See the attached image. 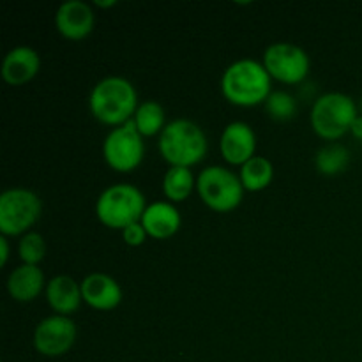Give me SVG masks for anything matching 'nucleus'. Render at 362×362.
<instances>
[{
	"label": "nucleus",
	"instance_id": "obj_1",
	"mask_svg": "<svg viewBox=\"0 0 362 362\" xmlns=\"http://www.w3.org/2000/svg\"><path fill=\"white\" fill-rule=\"evenodd\" d=\"M88 106L95 120L106 126L120 127L133 120L140 105L131 81L120 76H110L92 88Z\"/></svg>",
	"mask_w": 362,
	"mask_h": 362
},
{
	"label": "nucleus",
	"instance_id": "obj_2",
	"mask_svg": "<svg viewBox=\"0 0 362 362\" xmlns=\"http://www.w3.org/2000/svg\"><path fill=\"white\" fill-rule=\"evenodd\" d=\"M221 92L226 101L235 106L262 105L272 94L271 76L264 64L257 60H237L223 73Z\"/></svg>",
	"mask_w": 362,
	"mask_h": 362
},
{
	"label": "nucleus",
	"instance_id": "obj_3",
	"mask_svg": "<svg viewBox=\"0 0 362 362\" xmlns=\"http://www.w3.org/2000/svg\"><path fill=\"white\" fill-rule=\"evenodd\" d=\"M159 152L170 166L191 168L207 154V138L198 124L177 119L159 134Z\"/></svg>",
	"mask_w": 362,
	"mask_h": 362
},
{
	"label": "nucleus",
	"instance_id": "obj_4",
	"mask_svg": "<svg viewBox=\"0 0 362 362\" xmlns=\"http://www.w3.org/2000/svg\"><path fill=\"white\" fill-rule=\"evenodd\" d=\"M145 209V197L138 187L131 184H115L103 191L98 198L95 214L105 226L122 232L133 223L141 221Z\"/></svg>",
	"mask_w": 362,
	"mask_h": 362
},
{
	"label": "nucleus",
	"instance_id": "obj_5",
	"mask_svg": "<svg viewBox=\"0 0 362 362\" xmlns=\"http://www.w3.org/2000/svg\"><path fill=\"white\" fill-rule=\"evenodd\" d=\"M357 117V106L350 95L329 92L315 101L311 110V126L324 140H339L352 127Z\"/></svg>",
	"mask_w": 362,
	"mask_h": 362
},
{
	"label": "nucleus",
	"instance_id": "obj_6",
	"mask_svg": "<svg viewBox=\"0 0 362 362\" xmlns=\"http://www.w3.org/2000/svg\"><path fill=\"white\" fill-rule=\"evenodd\" d=\"M197 187L202 202L216 212L233 211L239 207L244 197L240 177L223 166H209L202 170Z\"/></svg>",
	"mask_w": 362,
	"mask_h": 362
},
{
	"label": "nucleus",
	"instance_id": "obj_7",
	"mask_svg": "<svg viewBox=\"0 0 362 362\" xmlns=\"http://www.w3.org/2000/svg\"><path fill=\"white\" fill-rule=\"evenodd\" d=\"M42 211L39 197L23 187L4 191L0 197V232L4 237L25 235Z\"/></svg>",
	"mask_w": 362,
	"mask_h": 362
},
{
	"label": "nucleus",
	"instance_id": "obj_8",
	"mask_svg": "<svg viewBox=\"0 0 362 362\" xmlns=\"http://www.w3.org/2000/svg\"><path fill=\"white\" fill-rule=\"evenodd\" d=\"M141 134L133 120L115 127L103 144V156L106 165L119 173H129L144 161L145 147Z\"/></svg>",
	"mask_w": 362,
	"mask_h": 362
},
{
	"label": "nucleus",
	"instance_id": "obj_9",
	"mask_svg": "<svg viewBox=\"0 0 362 362\" xmlns=\"http://www.w3.org/2000/svg\"><path fill=\"white\" fill-rule=\"evenodd\" d=\"M264 67L274 80L296 85L306 80L310 73V57L292 42H274L265 49Z\"/></svg>",
	"mask_w": 362,
	"mask_h": 362
},
{
	"label": "nucleus",
	"instance_id": "obj_10",
	"mask_svg": "<svg viewBox=\"0 0 362 362\" xmlns=\"http://www.w3.org/2000/svg\"><path fill=\"white\" fill-rule=\"evenodd\" d=\"M76 341V325L69 317L53 315L39 322L34 332V346L41 356L59 357L71 350Z\"/></svg>",
	"mask_w": 362,
	"mask_h": 362
},
{
	"label": "nucleus",
	"instance_id": "obj_11",
	"mask_svg": "<svg viewBox=\"0 0 362 362\" xmlns=\"http://www.w3.org/2000/svg\"><path fill=\"white\" fill-rule=\"evenodd\" d=\"M219 151L228 165L243 166L255 158L257 136L246 122H232L225 127L219 140Z\"/></svg>",
	"mask_w": 362,
	"mask_h": 362
},
{
	"label": "nucleus",
	"instance_id": "obj_12",
	"mask_svg": "<svg viewBox=\"0 0 362 362\" xmlns=\"http://www.w3.org/2000/svg\"><path fill=\"white\" fill-rule=\"evenodd\" d=\"M55 27L69 41H81L94 28V13L90 6L81 0H69L59 7L55 14Z\"/></svg>",
	"mask_w": 362,
	"mask_h": 362
},
{
	"label": "nucleus",
	"instance_id": "obj_13",
	"mask_svg": "<svg viewBox=\"0 0 362 362\" xmlns=\"http://www.w3.org/2000/svg\"><path fill=\"white\" fill-rule=\"evenodd\" d=\"M81 297L94 310L112 311L122 300V288L108 274L95 272L81 281Z\"/></svg>",
	"mask_w": 362,
	"mask_h": 362
},
{
	"label": "nucleus",
	"instance_id": "obj_14",
	"mask_svg": "<svg viewBox=\"0 0 362 362\" xmlns=\"http://www.w3.org/2000/svg\"><path fill=\"white\" fill-rule=\"evenodd\" d=\"M41 67V59L37 52L28 46H18L11 49L2 62V78L11 87H20L34 80Z\"/></svg>",
	"mask_w": 362,
	"mask_h": 362
},
{
	"label": "nucleus",
	"instance_id": "obj_15",
	"mask_svg": "<svg viewBox=\"0 0 362 362\" xmlns=\"http://www.w3.org/2000/svg\"><path fill=\"white\" fill-rule=\"evenodd\" d=\"M140 223L148 237L165 240L179 232L180 214L175 205L170 204V202H156L145 209Z\"/></svg>",
	"mask_w": 362,
	"mask_h": 362
},
{
	"label": "nucleus",
	"instance_id": "obj_16",
	"mask_svg": "<svg viewBox=\"0 0 362 362\" xmlns=\"http://www.w3.org/2000/svg\"><path fill=\"white\" fill-rule=\"evenodd\" d=\"M46 299L57 315L69 317L74 311H78L83 300L81 283H76L69 276H55L46 283Z\"/></svg>",
	"mask_w": 362,
	"mask_h": 362
},
{
	"label": "nucleus",
	"instance_id": "obj_17",
	"mask_svg": "<svg viewBox=\"0 0 362 362\" xmlns=\"http://www.w3.org/2000/svg\"><path fill=\"white\" fill-rule=\"evenodd\" d=\"M45 288V274L37 265H20L7 279V292L18 303H30L37 299Z\"/></svg>",
	"mask_w": 362,
	"mask_h": 362
},
{
	"label": "nucleus",
	"instance_id": "obj_18",
	"mask_svg": "<svg viewBox=\"0 0 362 362\" xmlns=\"http://www.w3.org/2000/svg\"><path fill=\"white\" fill-rule=\"evenodd\" d=\"M272 177H274L272 163L262 156H255L240 168V182L244 189L253 191V193L264 191L265 187L271 186Z\"/></svg>",
	"mask_w": 362,
	"mask_h": 362
},
{
	"label": "nucleus",
	"instance_id": "obj_19",
	"mask_svg": "<svg viewBox=\"0 0 362 362\" xmlns=\"http://www.w3.org/2000/svg\"><path fill=\"white\" fill-rule=\"evenodd\" d=\"M194 184L197 182H194L193 172L189 168L170 166L163 179V193L168 198L170 204H177V202H184L189 198Z\"/></svg>",
	"mask_w": 362,
	"mask_h": 362
},
{
	"label": "nucleus",
	"instance_id": "obj_20",
	"mask_svg": "<svg viewBox=\"0 0 362 362\" xmlns=\"http://www.w3.org/2000/svg\"><path fill=\"white\" fill-rule=\"evenodd\" d=\"M133 122L141 136H156V134H161L163 129L166 127L165 110H163V106L159 103L145 101L138 106L136 113L133 117Z\"/></svg>",
	"mask_w": 362,
	"mask_h": 362
},
{
	"label": "nucleus",
	"instance_id": "obj_21",
	"mask_svg": "<svg viewBox=\"0 0 362 362\" xmlns=\"http://www.w3.org/2000/svg\"><path fill=\"white\" fill-rule=\"evenodd\" d=\"M350 154L343 145L332 144L327 147L320 148L317 154V170L322 175H338V173L345 172V168L349 166Z\"/></svg>",
	"mask_w": 362,
	"mask_h": 362
},
{
	"label": "nucleus",
	"instance_id": "obj_22",
	"mask_svg": "<svg viewBox=\"0 0 362 362\" xmlns=\"http://www.w3.org/2000/svg\"><path fill=\"white\" fill-rule=\"evenodd\" d=\"M264 105L265 112L274 120H290L297 112L296 98L292 94H288V92L283 90L272 92Z\"/></svg>",
	"mask_w": 362,
	"mask_h": 362
},
{
	"label": "nucleus",
	"instance_id": "obj_23",
	"mask_svg": "<svg viewBox=\"0 0 362 362\" xmlns=\"http://www.w3.org/2000/svg\"><path fill=\"white\" fill-rule=\"evenodd\" d=\"M18 253H20L23 264L37 265L39 262H42L46 255L45 239L35 232L25 233L20 239V244H18Z\"/></svg>",
	"mask_w": 362,
	"mask_h": 362
},
{
	"label": "nucleus",
	"instance_id": "obj_24",
	"mask_svg": "<svg viewBox=\"0 0 362 362\" xmlns=\"http://www.w3.org/2000/svg\"><path fill=\"white\" fill-rule=\"evenodd\" d=\"M122 239L124 243L127 244V246H141V244L145 243V239H147V232H145V228L141 226V223H133V225H129L127 228L122 230Z\"/></svg>",
	"mask_w": 362,
	"mask_h": 362
},
{
	"label": "nucleus",
	"instance_id": "obj_25",
	"mask_svg": "<svg viewBox=\"0 0 362 362\" xmlns=\"http://www.w3.org/2000/svg\"><path fill=\"white\" fill-rule=\"evenodd\" d=\"M7 258H9V244H7L6 237H0V265L7 264Z\"/></svg>",
	"mask_w": 362,
	"mask_h": 362
},
{
	"label": "nucleus",
	"instance_id": "obj_26",
	"mask_svg": "<svg viewBox=\"0 0 362 362\" xmlns=\"http://www.w3.org/2000/svg\"><path fill=\"white\" fill-rule=\"evenodd\" d=\"M350 133H352L357 140L362 141V115L356 117V120L352 122V127H350Z\"/></svg>",
	"mask_w": 362,
	"mask_h": 362
},
{
	"label": "nucleus",
	"instance_id": "obj_27",
	"mask_svg": "<svg viewBox=\"0 0 362 362\" xmlns=\"http://www.w3.org/2000/svg\"><path fill=\"white\" fill-rule=\"evenodd\" d=\"M115 0H108V2H101V0H95V6L98 7H113L115 6Z\"/></svg>",
	"mask_w": 362,
	"mask_h": 362
},
{
	"label": "nucleus",
	"instance_id": "obj_28",
	"mask_svg": "<svg viewBox=\"0 0 362 362\" xmlns=\"http://www.w3.org/2000/svg\"><path fill=\"white\" fill-rule=\"evenodd\" d=\"M361 110H362V98H361Z\"/></svg>",
	"mask_w": 362,
	"mask_h": 362
}]
</instances>
